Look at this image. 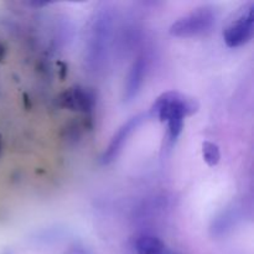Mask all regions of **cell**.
<instances>
[{"mask_svg":"<svg viewBox=\"0 0 254 254\" xmlns=\"http://www.w3.org/2000/svg\"><path fill=\"white\" fill-rule=\"evenodd\" d=\"M254 34V17L253 4L248 5L245 10L238 14V16L226 27L223 32V39L228 47H240L252 40Z\"/></svg>","mask_w":254,"mask_h":254,"instance_id":"3","label":"cell"},{"mask_svg":"<svg viewBox=\"0 0 254 254\" xmlns=\"http://www.w3.org/2000/svg\"><path fill=\"white\" fill-rule=\"evenodd\" d=\"M202 155L206 163L210 166H216L221 159V153L218 146L211 141H205L202 144Z\"/></svg>","mask_w":254,"mask_h":254,"instance_id":"8","label":"cell"},{"mask_svg":"<svg viewBox=\"0 0 254 254\" xmlns=\"http://www.w3.org/2000/svg\"><path fill=\"white\" fill-rule=\"evenodd\" d=\"M62 104L73 111H88L93 106V98L87 91L82 88H74L67 91L61 97Z\"/></svg>","mask_w":254,"mask_h":254,"instance_id":"6","label":"cell"},{"mask_svg":"<svg viewBox=\"0 0 254 254\" xmlns=\"http://www.w3.org/2000/svg\"><path fill=\"white\" fill-rule=\"evenodd\" d=\"M0 153H1V136H0Z\"/></svg>","mask_w":254,"mask_h":254,"instance_id":"9","label":"cell"},{"mask_svg":"<svg viewBox=\"0 0 254 254\" xmlns=\"http://www.w3.org/2000/svg\"><path fill=\"white\" fill-rule=\"evenodd\" d=\"M146 64L143 57H139L133 66L130 67L128 77H127L126 91H124V98L126 101H131L136 97L141 84H143L144 77H145Z\"/></svg>","mask_w":254,"mask_h":254,"instance_id":"5","label":"cell"},{"mask_svg":"<svg viewBox=\"0 0 254 254\" xmlns=\"http://www.w3.org/2000/svg\"><path fill=\"white\" fill-rule=\"evenodd\" d=\"M216 24V14L211 7H200L186 16L176 20L170 27V34L176 37H193L211 31Z\"/></svg>","mask_w":254,"mask_h":254,"instance_id":"1","label":"cell"},{"mask_svg":"<svg viewBox=\"0 0 254 254\" xmlns=\"http://www.w3.org/2000/svg\"><path fill=\"white\" fill-rule=\"evenodd\" d=\"M143 121L144 116L133 117V118L129 119L126 124H123V126L119 128V130L117 131L116 135L113 136V139H112L111 143H109L108 148H107L103 156H102V163H103L104 165L111 164L112 161H114L118 158V155L121 154V151L123 150L126 143L128 141V138L133 134V131L140 126Z\"/></svg>","mask_w":254,"mask_h":254,"instance_id":"4","label":"cell"},{"mask_svg":"<svg viewBox=\"0 0 254 254\" xmlns=\"http://www.w3.org/2000/svg\"><path fill=\"white\" fill-rule=\"evenodd\" d=\"M197 109L198 103L195 98L173 91L161 94L156 99L151 107V114L160 122H166L169 117L175 113H181L183 116L189 117L196 113Z\"/></svg>","mask_w":254,"mask_h":254,"instance_id":"2","label":"cell"},{"mask_svg":"<svg viewBox=\"0 0 254 254\" xmlns=\"http://www.w3.org/2000/svg\"><path fill=\"white\" fill-rule=\"evenodd\" d=\"M135 251L138 254H175L165 243L154 236H143L135 242Z\"/></svg>","mask_w":254,"mask_h":254,"instance_id":"7","label":"cell"}]
</instances>
